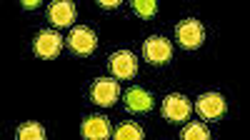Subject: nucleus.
Returning a JSON list of instances; mask_svg holds the SVG:
<instances>
[{
  "label": "nucleus",
  "instance_id": "obj_4",
  "mask_svg": "<svg viewBox=\"0 0 250 140\" xmlns=\"http://www.w3.org/2000/svg\"><path fill=\"white\" fill-rule=\"evenodd\" d=\"M193 113V105L183 93H170L168 98L163 100V118L168 123H185Z\"/></svg>",
  "mask_w": 250,
  "mask_h": 140
},
{
  "label": "nucleus",
  "instance_id": "obj_15",
  "mask_svg": "<svg viewBox=\"0 0 250 140\" xmlns=\"http://www.w3.org/2000/svg\"><path fill=\"white\" fill-rule=\"evenodd\" d=\"M133 10L140 15V18H150V15H155V10H158V5L153 3V0H133Z\"/></svg>",
  "mask_w": 250,
  "mask_h": 140
},
{
  "label": "nucleus",
  "instance_id": "obj_16",
  "mask_svg": "<svg viewBox=\"0 0 250 140\" xmlns=\"http://www.w3.org/2000/svg\"><path fill=\"white\" fill-rule=\"evenodd\" d=\"M98 5H100V8H108V10H113V8H120V0H100Z\"/></svg>",
  "mask_w": 250,
  "mask_h": 140
},
{
  "label": "nucleus",
  "instance_id": "obj_6",
  "mask_svg": "<svg viewBox=\"0 0 250 140\" xmlns=\"http://www.w3.org/2000/svg\"><path fill=\"white\" fill-rule=\"evenodd\" d=\"M33 50H35L38 58H45V60L58 58L60 50H62V38H60V33H55V30H40V33L35 35V40H33Z\"/></svg>",
  "mask_w": 250,
  "mask_h": 140
},
{
  "label": "nucleus",
  "instance_id": "obj_8",
  "mask_svg": "<svg viewBox=\"0 0 250 140\" xmlns=\"http://www.w3.org/2000/svg\"><path fill=\"white\" fill-rule=\"evenodd\" d=\"M95 45H98V38H95V33H93L90 28H85V25L73 28L70 35H68V48H70V53H75V55H90V53L95 50Z\"/></svg>",
  "mask_w": 250,
  "mask_h": 140
},
{
  "label": "nucleus",
  "instance_id": "obj_7",
  "mask_svg": "<svg viewBox=\"0 0 250 140\" xmlns=\"http://www.w3.org/2000/svg\"><path fill=\"white\" fill-rule=\"evenodd\" d=\"M203 120H220L225 113V98L220 93H203L195 100V108H193Z\"/></svg>",
  "mask_w": 250,
  "mask_h": 140
},
{
  "label": "nucleus",
  "instance_id": "obj_14",
  "mask_svg": "<svg viewBox=\"0 0 250 140\" xmlns=\"http://www.w3.org/2000/svg\"><path fill=\"white\" fill-rule=\"evenodd\" d=\"M113 138H118V140H128V138L130 140H140L143 138V128L138 123H123V125H118Z\"/></svg>",
  "mask_w": 250,
  "mask_h": 140
},
{
  "label": "nucleus",
  "instance_id": "obj_17",
  "mask_svg": "<svg viewBox=\"0 0 250 140\" xmlns=\"http://www.w3.org/2000/svg\"><path fill=\"white\" fill-rule=\"evenodd\" d=\"M23 8L25 10H35V8H40V3L38 0H23Z\"/></svg>",
  "mask_w": 250,
  "mask_h": 140
},
{
  "label": "nucleus",
  "instance_id": "obj_3",
  "mask_svg": "<svg viewBox=\"0 0 250 140\" xmlns=\"http://www.w3.org/2000/svg\"><path fill=\"white\" fill-rule=\"evenodd\" d=\"M120 98V85L115 78H98L90 85V100L98 108H110Z\"/></svg>",
  "mask_w": 250,
  "mask_h": 140
},
{
  "label": "nucleus",
  "instance_id": "obj_11",
  "mask_svg": "<svg viewBox=\"0 0 250 140\" xmlns=\"http://www.w3.org/2000/svg\"><path fill=\"white\" fill-rule=\"evenodd\" d=\"M125 108L130 113H148L153 108V95L143 88H130L125 90Z\"/></svg>",
  "mask_w": 250,
  "mask_h": 140
},
{
  "label": "nucleus",
  "instance_id": "obj_13",
  "mask_svg": "<svg viewBox=\"0 0 250 140\" xmlns=\"http://www.w3.org/2000/svg\"><path fill=\"white\" fill-rule=\"evenodd\" d=\"M180 138L183 140H208V138H210V130H208L203 123H188L180 130Z\"/></svg>",
  "mask_w": 250,
  "mask_h": 140
},
{
  "label": "nucleus",
  "instance_id": "obj_1",
  "mask_svg": "<svg viewBox=\"0 0 250 140\" xmlns=\"http://www.w3.org/2000/svg\"><path fill=\"white\" fill-rule=\"evenodd\" d=\"M143 58H145V63H150V65H155V68L170 63V58H173L170 40L163 38V35H150V38L143 43Z\"/></svg>",
  "mask_w": 250,
  "mask_h": 140
},
{
  "label": "nucleus",
  "instance_id": "obj_10",
  "mask_svg": "<svg viewBox=\"0 0 250 140\" xmlns=\"http://www.w3.org/2000/svg\"><path fill=\"white\" fill-rule=\"evenodd\" d=\"M80 135L88 140H105L110 135V123L105 115H88L80 125Z\"/></svg>",
  "mask_w": 250,
  "mask_h": 140
},
{
  "label": "nucleus",
  "instance_id": "obj_12",
  "mask_svg": "<svg viewBox=\"0 0 250 140\" xmlns=\"http://www.w3.org/2000/svg\"><path fill=\"white\" fill-rule=\"evenodd\" d=\"M18 140H45V130L40 123H23L15 133Z\"/></svg>",
  "mask_w": 250,
  "mask_h": 140
},
{
  "label": "nucleus",
  "instance_id": "obj_5",
  "mask_svg": "<svg viewBox=\"0 0 250 140\" xmlns=\"http://www.w3.org/2000/svg\"><path fill=\"white\" fill-rule=\"evenodd\" d=\"M108 70L115 80H130L138 73V58L130 50H115L108 58Z\"/></svg>",
  "mask_w": 250,
  "mask_h": 140
},
{
  "label": "nucleus",
  "instance_id": "obj_9",
  "mask_svg": "<svg viewBox=\"0 0 250 140\" xmlns=\"http://www.w3.org/2000/svg\"><path fill=\"white\" fill-rule=\"evenodd\" d=\"M48 20L55 28H70L75 20V5L70 0H55L48 5Z\"/></svg>",
  "mask_w": 250,
  "mask_h": 140
},
{
  "label": "nucleus",
  "instance_id": "obj_2",
  "mask_svg": "<svg viewBox=\"0 0 250 140\" xmlns=\"http://www.w3.org/2000/svg\"><path fill=\"white\" fill-rule=\"evenodd\" d=\"M175 38H178V43L185 48V50H195L203 45V40H205V28L200 20L195 18H185L178 23L175 28Z\"/></svg>",
  "mask_w": 250,
  "mask_h": 140
}]
</instances>
